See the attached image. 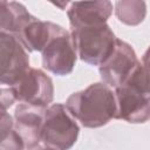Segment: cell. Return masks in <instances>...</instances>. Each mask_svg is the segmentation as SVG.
I'll list each match as a JSON object with an SVG mask.
<instances>
[{"label":"cell","mask_w":150,"mask_h":150,"mask_svg":"<svg viewBox=\"0 0 150 150\" xmlns=\"http://www.w3.org/2000/svg\"><path fill=\"white\" fill-rule=\"evenodd\" d=\"M1 150H23L25 142L14 128V122L11 116L2 111V124H1Z\"/></svg>","instance_id":"cell-13"},{"label":"cell","mask_w":150,"mask_h":150,"mask_svg":"<svg viewBox=\"0 0 150 150\" xmlns=\"http://www.w3.org/2000/svg\"><path fill=\"white\" fill-rule=\"evenodd\" d=\"M138 63L131 46L117 39L110 56L100 64L101 77L107 86L118 88L127 82Z\"/></svg>","instance_id":"cell-6"},{"label":"cell","mask_w":150,"mask_h":150,"mask_svg":"<svg viewBox=\"0 0 150 150\" xmlns=\"http://www.w3.org/2000/svg\"><path fill=\"white\" fill-rule=\"evenodd\" d=\"M26 48L12 34L1 32V83L13 87L29 69Z\"/></svg>","instance_id":"cell-7"},{"label":"cell","mask_w":150,"mask_h":150,"mask_svg":"<svg viewBox=\"0 0 150 150\" xmlns=\"http://www.w3.org/2000/svg\"><path fill=\"white\" fill-rule=\"evenodd\" d=\"M116 15L128 25H137L145 15V4L139 1H118L116 2Z\"/></svg>","instance_id":"cell-12"},{"label":"cell","mask_w":150,"mask_h":150,"mask_svg":"<svg viewBox=\"0 0 150 150\" xmlns=\"http://www.w3.org/2000/svg\"><path fill=\"white\" fill-rule=\"evenodd\" d=\"M115 118L130 123H143L150 118V101L136 89L122 84L115 90Z\"/></svg>","instance_id":"cell-8"},{"label":"cell","mask_w":150,"mask_h":150,"mask_svg":"<svg viewBox=\"0 0 150 150\" xmlns=\"http://www.w3.org/2000/svg\"><path fill=\"white\" fill-rule=\"evenodd\" d=\"M46 108L20 103L14 114V128L23 139L27 148L39 144L45 120Z\"/></svg>","instance_id":"cell-9"},{"label":"cell","mask_w":150,"mask_h":150,"mask_svg":"<svg viewBox=\"0 0 150 150\" xmlns=\"http://www.w3.org/2000/svg\"><path fill=\"white\" fill-rule=\"evenodd\" d=\"M112 5L110 1L94 2H71L68 9V18L71 27L107 23Z\"/></svg>","instance_id":"cell-10"},{"label":"cell","mask_w":150,"mask_h":150,"mask_svg":"<svg viewBox=\"0 0 150 150\" xmlns=\"http://www.w3.org/2000/svg\"><path fill=\"white\" fill-rule=\"evenodd\" d=\"M27 150H55V149L47 146L45 144H36V145H33L30 148H27Z\"/></svg>","instance_id":"cell-14"},{"label":"cell","mask_w":150,"mask_h":150,"mask_svg":"<svg viewBox=\"0 0 150 150\" xmlns=\"http://www.w3.org/2000/svg\"><path fill=\"white\" fill-rule=\"evenodd\" d=\"M66 107L82 125L87 128L102 127L115 118V93L105 83H93L84 90L71 94Z\"/></svg>","instance_id":"cell-1"},{"label":"cell","mask_w":150,"mask_h":150,"mask_svg":"<svg viewBox=\"0 0 150 150\" xmlns=\"http://www.w3.org/2000/svg\"><path fill=\"white\" fill-rule=\"evenodd\" d=\"M76 48L71 34L55 25L53 34L42 49V63L46 69L56 75L69 74L76 61Z\"/></svg>","instance_id":"cell-4"},{"label":"cell","mask_w":150,"mask_h":150,"mask_svg":"<svg viewBox=\"0 0 150 150\" xmlns=\"http://www.w3.org/2000/svg\"><path fill=\"white\" fill-rule=\"evenodd\" d=\"M9 89L14 98L21 103L46 108L53 101V82L50 77L40 69L29 68Z\"/></svg>","instance_id":"cell-5"},{"label":"cell","mask_w":150,"mask_h":150,"mask_svg":"<svg viewBox=\"0 0 150 150\" xmlns=\"http://www.w3.org/2000/svg\"><path fill=\"white\" fill-rule=\"evenodd\" d=\"M70 34L80 59L95 66L110 56L117 40L107 23L71 27Z\"/></svg>","instance_id":"cell-2"},{"label":"cell","mask_w":150,"mask_h":150,"mask_svg":"<svg viewBox=\"0 0 150 150\" xmlns=\"http://www.w3.org/2000/svg\"><path fill=\"white\" fill-rule=\"evenodd\" d=\"M1 32L16 35L32 18L23 5L15 1H1Z\"/></svg>","instance_id":"cell-11"},{"label":"cell","mask_w":150,"mask_h":150,"mask_svg":"<svg viewBox=\"0 0 150 150\" xmlns=\"http://www.w3.org/2000/svg\"><path fill=\"white\" fill-rule=\"evenodd\" d=\"M79 125L67 107L55 103L45 111L41 142L55 150H68L76 142Z\"/></svg>","instance_id":"cell-3"}]
</instances>
